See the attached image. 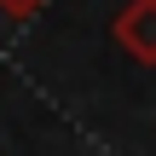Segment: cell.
I'll use <instances>...</instances> for the list:
<instances>
[{
  "instance_id": "1",
  "label": "cell",
  "mask_w": 156,
  "mask_h": 156,
  "mask_svg": "<svg viewBox=\"0 0 156 156\" xmlns=\"http://www.w3.org/2000/svg\"><path fill=\"white\" fill-rule=\"evenodd\" d=\"M110 35H116V46H122L133 64L156 69V0H127V6L116 12Z\"/></svg>"
},
{
  "instance_id": "2",
  "label": "cell",
  "mask_w": 156,
  "mask_h": 156,
  "mask_svg": "<svg viewBox=\"0 0 156 156\" xmlns=\"http://www.w3.org/2000/svg\"><path fill=\"white\" fill-rule=\"evenodd\" d=\"M41 6H46V0H0V12H6L12 23H29V17H35Z\"/></svg>"
}]
</instances>
